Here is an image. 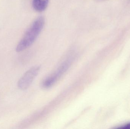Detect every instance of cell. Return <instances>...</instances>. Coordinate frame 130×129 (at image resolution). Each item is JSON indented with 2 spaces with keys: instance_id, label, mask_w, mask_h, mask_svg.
<instances>
[{
  "instance_id": "cell-1",
  "label": "cell",
  "mask_w": 130,
  "mask_h": 129,
  "mask_svg": "<svg viewBox=\"0 0 130 129\" xmlns=\"http://www.w3.org/2000/svg\"><path fill=\"white\" fill-rule=\"evenodd\" d=\"M45 24V19L40 16L33 23L24 35L22 39L17 45V52H20L26 50L29 47L40 34Z\"/></svg>"
},
{
  "instance_id": "cell-2",
  "label": "cell",
  "mask_w": 130,
  "mask_h": 129,
  "mask_svg": "<svg viewBox=\"0 0 130 129\" xmlns=\"http://www.w3.org/2000/svg\"><path fill=\"white\" fill-rule=\"evenodd\" d=\"M71 61H66L63 63L55 73L43 82L42 86L43 88L48 89L52 87L59 79L67 71L70 66Z\"/></svg>"
},
{
  "instance_id": "cell-3",
  "label": "cell",
  "mask_w": 130,
  "mask_h": 129,
  "mask_svg": "<svg viewBox=\"0 0 130 129\" xmlns=\"http://www.w3.org/2000/svg\"><path fill=\"white\" fill-rule=\"evenodd\" d=\"M40 70V67L36 66L27 70L19 80L18 86L22 90L27 89L32 84Z\"/></svg>"
},
{
  "instance_id": "cell-4",
  "label": "cell",
  "mask_w": 130,
  "mask_h": 129,
  "mask_svg": "<svg viewBox=\"0 0 130 129\" xmlns=\"http://www.w3.org/2000/svg\"><path fill=\"white\" fill-rule=\"evenodd\" d=\"M48 2L49 0H33V7L37 12H42L46 9Z\"/></svg>"
},
{
  "instance_id": "cell-5",
  "label": "cell",
  "mask_w": 130,
  "mask_h": 129,
  "mask_svg": "<svg viewBox=\"0 0 130 129\" xmlns=\"http://www.w3.org/2000/svg\"><path fill=\"white\" fill-rule=\"evenodd\" d=\"M120 128L122 129H130V123Z\"/></svg>"
}]
</instances>
